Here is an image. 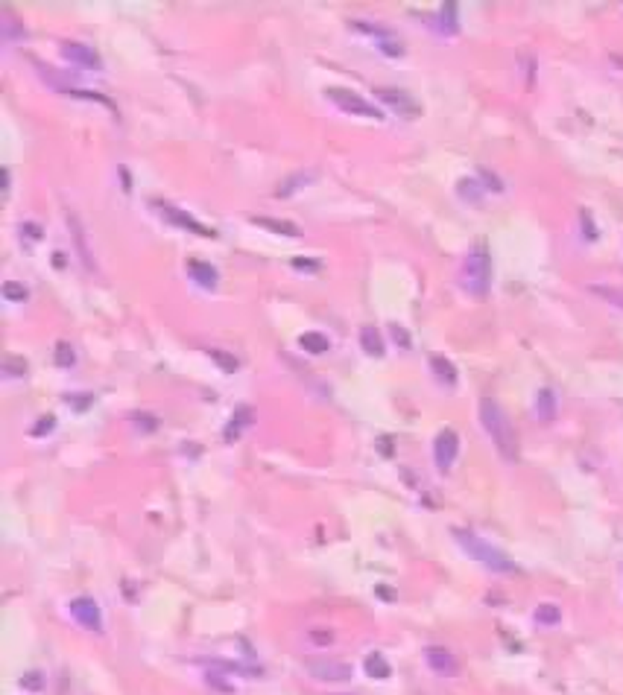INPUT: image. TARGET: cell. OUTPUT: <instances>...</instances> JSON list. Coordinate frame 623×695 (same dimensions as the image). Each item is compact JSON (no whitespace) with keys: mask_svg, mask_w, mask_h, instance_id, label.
Listing matches in <instances>:
<instances>
[{"mask_svg":"<svg viewBox=\"0 0 623 695\" xmlns=\"http://www.w3.org/2000/svg\"><path fill=\"white\" fill-rule=\"evenodd\" d=\"M480 424L486 429V436L491 439V444H495V450L501 453V459L518 462V436H515V427L506 415V409L495 398L480 400Z\"/></svg>","mask_w":623,"mask_h":695,"instance_id":"obj_1","label":"cell"},{"mask_svg":"<svg viewBox=\"0 0 623 695\" xmlns=\"http://www.w3.org/2000/svg\"><path fill=\"white\" fill-rule=\"evenodd\" d=\"M460 284L468 295L474 298H486L491 290V257L486 243H474L468 249L465 260H462V272H460Z\"/></svg>","mask_w":623,"mask_h":695,"instance_id":"obj_2","label":"cell"},{"mask_svg":"<svg viewBox=\"0 0 623 695\" xmlns=\"http://www.w3.org/2000/svg\"><path fill=\"white\" fill-rule=\"evenodd\" d=\"M454 540L468 552V558L480 561L483 567H489L491 573H518V567H515V561L501 552L498 547H491L489 540H483L480 535L468 532V529H454Z\"/></svg>","mask_w":623,"mask_h":695,"instance_id":"obj_3","label":"cell"},{"mask_svg":"<svg viewBox=\"0 0 623 695\" xmlns=\"http://www.w3.org/2000/svg\"><path fill=\"white\" fill-rule=\"evenodd\" d=\"M308 675L316 681H349L354 675V666L346 660H334V658H308L305 660Z\"/></svg>","mask_w":623,"mask_h":695,"instance_id":"obj_4","label":"cell"},{"mask_svg":"<svg viewBox=\"0 0 623 695\" xmlns=\"http://www.w3.org/2000/svg\"><path fill=\"white\" fill-rule=\"evenodd\" d=\"M325 97L331 100V102H337V108H342L346 114H360V117H375V120H380L383 114H380V108H375L369 100H363L360 94H354V91H346V88H328L325 91Z\"/></svg>","mask_w":623,"mask_h":695,"instance_id":"obj_5","label":"cell"},{"mask_svg":"<svg viewBox=\"0 0 623 695\" xmlns=\"http://www.w3.org/2000/svg\"><path fill=\"white\" fill-rule=\"evenodd\" d=\"M354 30H360V32L372 35L380 53L392 56V59L404 56V44H401V38H398L392 30H386V27H380V24H369V20H354Z\"/></svg>","mask_w":623,"mask_h":695,"instance_id":"obj_6","label":"cell"},{"mask_svg":"<svg viewBox=\"0 0 623 695\" xmlns=\"http://www.w3.org/2000/svg\"><path fill=\"white\" fill-rule=\"evenodd\" d=\"M378 94V100L390 108V112H395V114H401V117H407V120H413V117H419L421 114V108H419V102L407 94V91H401V88H378L375 91Z\"/></svg>","mask_w":623,"mask_h":695,"instance_id":"obj_7","label":"cell"},{"mask_svg":"<svg viewBox=\"0 0 623 695\" xmlns=\"http://www.w3.org/2000/svg\"><path fill=\"white\" fill-rule=\"evenodd\" d=\"M68 611H71V617H74L82 628H88V631H103V611H100V605H97L91 596H76V599H71Z\"/></svg>","mask_w":623,"mask_h":695,"instance_id":"obj_8","label":"cell"},{"mask_svg":"<svg viewBox=\"0 0 623 695\" xmlns=\"http://www.w3.org/2000/svg\"><path fill=\"white\" fill-rule=\"evenodd\" d=\"M424 663L431 666L436 675H442V678L460 675V660H457L454 651L445 648V646H427L424 648Z\"/></svg>","mask_w":623,"mask_h":695,"instance_id":"obj_9","label":"cell"},{"mask_svg":"<svg viewBox=\"0 0 623 695\" xmlns=\"http://www.w3.org/2000/svg\"><path fill=\"white\" fill-rule=\"evenodd\" d=\"M460 456V436L454 429H442L436 441H433V459H436V468L439 470H450Z\"/></svg>","mask_w":623,"mask_h":695,"instance_id":"obj_10","label":"cell"},{"mask_svg":"<svg viewBox=\"0 0 623 695\" xmlns=\"http://www.w3.org/2000/svg\"><path fill=\"white\" fill-rule=\"evenodd\" d=\"M62 56L68 59L76 68H85V71H103V59L94 47L82 44V41H64L62 44Z\"/></svg>","mask_w":623,"mask_h":695,"instance_id":"obj_11","label":"cell"},{"mask_svg":"<svg viewBox=\"0 0 623 695\" xmlns=\"http://www.w3.org/2000/svg\"><path fill=\"white\" fill-rule=\"evenodd\" d=\"M156 208H158V213H161V216H167V220L173 222V225H182V228H187V231H193V234H199V237H214V231H211V228H205L202 222H197L190 213L179 210L176 205H170V202H156Z\"/></svg>","mask_w":623,"mask_h":695,"instance_id":"obj_12","label":"cell"},{"mask_svg":"<svg viewBox=\"0 0 623 695\" xmlns=\"http://www.w3.org/2000/svg\"><path fill=\"white\" fill-rule=\"evenodd\" d=\"M187 275L197 280L202 290H217V284H220L217 269H214L211 263H202V260H190V263H187Z\"/></svg>","mask_w":623,"mask_h":695,"instance_id":"obj_13","label":"cell"},{"mask_svg":"<svg viewBox=\"0 0 623 695\" xmlns=\"http://www.w3.org/2000/svg\"><path fill=\"white\" fill-rule=\"evenodd\" d=\"M556 412H559V400H556V392L553 388H542L539 395H535V415H539V421H553Z\"/></svg>","mask_w":623,"mask_h":695,"instance_id":"obj_14","label":"cell"},{"mask_svg":"<svg viewBox=\"0 0 623 695\" xmlns=\"http://www.w3.org/2000/svg\"><path fill=\"white\" fill-rule=\"evenodd\" d=\"M313 179H316V170L293 172V176H290V179H284V182H281V187L275 190V196H278V199H287V196H293V193H296L298 187H308Z\"/></svg>","mask_w":623,"mask_h":695,"instance_id":"obj_15","label":"cell"},{"mask_svg":"<svg viewBox=\"0 0 623 695\" xmlns=\"http://www.w3.org/2000/svg\"><path fill=\"white\" fill-rule=\"evenodd\" d=\"M360 345L363 351H366L369 357H383V336L378 333V328H372V324H366V328H360Z\"/></svg>","mask_w":623,"mask_h":695,"instance_id":"obj_16","label":"cell"},{"mask_svg":"<svg viewBox=\"0 0 623 695\" xmlns=\"http://www.w3.org/2000/svg\"><path fill=\"white\" fill-rule=\"evenodd\" d=\"M298 345H302V351H308V354H325L331 348V339L319 331H308V333L298 336Z\"/></svg>","mask_w":623,"mask_h":695,"instance_id":"obj_17","label":"cell"},{"mask_svg":"<svg viewBox=\"0 0 623 695\" xmlns=\"http://www.w3.org/2000/svg\"><path fill=\"white\" fill-rule=\"evenodd\" d=\"M532 619L539 622L542 628H553V625H559V622H562V611H559V605H553V602H545V605H539V607H535Z\"/></svg>","mask_w":623,"mask_h":695,"instance_id":"obj_18","label":"cell"},{"mask_svg":"<svg viewBox=\"0 0 623 695\" xmlns=\"http://www.w3.org/2000/svg\"><path fill=\"white\" fill-rule=\"evenodd\" d=\"M431 368H433V374H436L445 386H454V383H457V368H454V362H450V360H445V357H431Z\"/></svg>","mask_w":623,"mask_h":695,"instance_id":"obj_19","label":"cell"},{"mask_svg":"<svg viewBox=\"0 0 623 695\" xmlns=\"http://www.w3.org/2000/svg\"><path fill=\"white\" fill-rule=\"evenodd\" d=\"M252 222H255V225H261V228H269V231H275V234H284V237H298V228H296L293 222H284V220H269V216H252Z\"/></svg>","mask_w":623,"mask_h":695,"instance_id":"obj_20","label":"cell"},{"mask_svg":"<svg viewBox=\"0 0 623 695\" xmlns=\"http://www.w3.org/2000/svg\"><path fill=\"white\" fill-rule=\"evenodd\" d=\"M68 225H71V231H74V237H76V249H79L82 263L91 269V251H88V246H85V231H82V225H79V216H76V213H68Z\"/></svg>","mask_w":623,"mask_h":695,"instance_id":"obj_21","label":"cell"},{"mask_svg":"<svg viewBox=\"0 0 623 695\" xmlns=\"http://www.w3.org/2000/svg\"><path fill=\"white\" fill-rule=\"evenodd\" d=\"M366 672H369V675L372 678H390L392 675V666L390 663H386V658L380 655V651H372V655L366 658Z\"/></svg>","mask_w":623,"mask_h":695,"instance_id":"obj_22","label":"cell"},{"mask_svg":"<svg viewBox=\"0 0 623 695\" xmlns=\"http://www.w3.org/2000/svg\"><path fill=\"white\" fill-rule=\"evenodd\" d=\"M588 292H594L597 298L609 301L612 307H620L623 310V287H603V284H591Z\"/></svg>","mask_w":623,"mask_h":695,"instance_id":"obj_23","label":"cell"},{"mask_svg":"<svg viewBox=\"0 0 623 695\" xmlns=\"http://www.w3.org/2000/svg\"><path fill=\"white\" fill-rule=\"evenodd\" d=\"M249 415H252V409H249V406H240V409H238V412H234V415H231V424L226 427V439H228V441H234V439L240 436V429H243V427H246V424L252 421Z\"/></svg>","mask_w":623,"mask_h":695,"instance_id":"obj_24","label":"cell"},{"mask_svg":"<svg viewBox=\"0 0 623 695\" xmlns=\"http://www.w3.org/2000/svg\"><path fill=\"white\" fill-rule=\"evenodd\" d=\"M53 362H56L59 368H71V365L76 362L74 345H71V342H59V345L53 348Z\"/></svg>","mask_w":623,"mask_h":695,"instance_id":"obj_25","label":"cell"},{"mask_svg":"<svg viewBox=\"0 0 623 695\" xmlns=\"http://www.w3.org/2000/svg\"><path fill=\"white\" fill-rule=\"evenodd\" d=\"M208 357H211L214 362H217V365L223 368V372H238V368H240L238 357H234V354H226V351H220V348H208Z\"/></svg>","mask_w":623,"mask_h":695,"instance_id":"obj_26","label":"cell"},{"mask_svg":"<svg viewBox=\"0 0 623 695\" xmlns=\"http://www.w3.org/2000/svg\"><path fill=\"white\" fill-rule=\"evenodd\" d=\"M4 298L21 304V301H27V298H30V290H27L24 284H18V280H6V284H4Z\"/></svg>","mask_w":623,"mask_h":695,"instance_id":"obj_27","label":"cell"},{"mask_svg":"<svg viewBox=\"0 0 623 695\" xmlns=\"http://www.w3.org/2000/svg\"><path fill=\"white\" fill-rule=\"evenodd\" d=\"M439 18H442V24H439V27H442L445 32H457V30H460V24H457V6H454V4H445L442 12H439Z\"/></svg>","mask_w":623,"mask_h":695,"instance_id":"obj_28","label":"cell"},{"mask_svg":"<svg viewBox=\"0 0 623 695\" xmlns=\"http://www.w3.org/2000/svg\"><path fill=\"white\" fill-rule=\"evenodd\" d=\"M480 187H483V184H477L474 179H462L460 187H457V193H460L462 199H468V202H477V199H480Z\"/></svg>","mask_w":623,"mask_h":695,"instance_id":"obj_29","label":"cell"},{"mask_svg":"<svg viewBox=\"0 0 623 695\" xmlns=\"http://www.w3.org/2000/svg\"><path fill=\"white\" fill-rule=\"evenodd\" d=\"M390 331H392V339H395L401 348H410V333H407V331L401 328V324H392Z\"/></svg>","mask_w":623,"mask_h":695,"instance_id":"obj_30","label":"cell"},{"mask_svg":"<svg viewBox=\"0 0 623 695\" xmlns=\"http://www.w3.org/2000/svg\"><path fill=\"white\" fill-rule=\"evenodd\" d=\"M53 427H56V421H53V415H47L45 421H38V427H35L33 432H35V436H41V432H50Z\"/></svg>","mask_w":623,"mask_h":695,"instance_id":"obj_31","label":"cell"},{"mask_svg":"<svg viewBox=\"0 0 623 695\" xmlns=\"http://www.w3.org/2000/svg\"><path fill=\"white\" fill-rule=\"evenodd\" d=\"M310 637H313L316 643H331V640H334L331 631H310Z\"/></svg>","mask_w":623,"mask_h":695,"instance_id":"obj_32","label":"cell"},{"mask_svg":"<svg viewBox=\"0 0 623 695\" xmlns=\"http://www.w3.org/2000/svg\"><path fill=\"white\" fill-rule=\"evenodd\" d=\"M21 684H24V687H38V672H30V678H24V681H21Z\"/></svg>","mask_w":623,"mask_h":695,"instance_id":"obj_33","label":"cell"}]
</instances>
